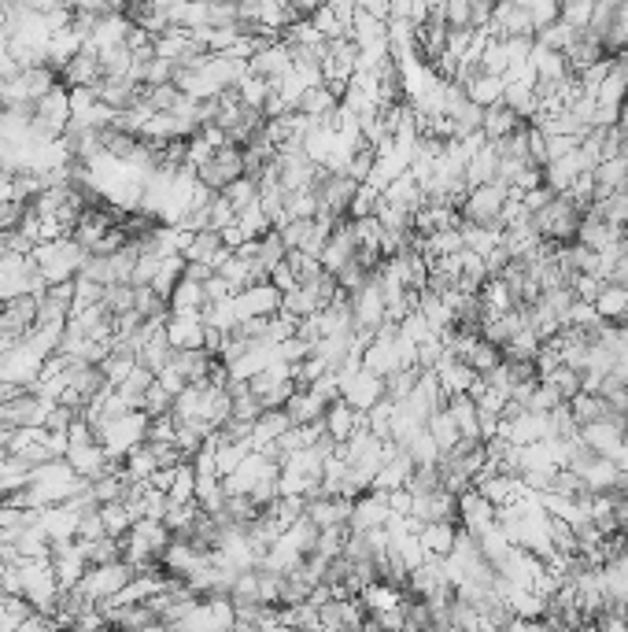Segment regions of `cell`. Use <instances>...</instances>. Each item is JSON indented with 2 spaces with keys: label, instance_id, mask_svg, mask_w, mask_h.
<instances>
[]
</instances>
